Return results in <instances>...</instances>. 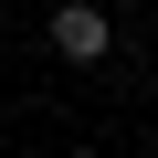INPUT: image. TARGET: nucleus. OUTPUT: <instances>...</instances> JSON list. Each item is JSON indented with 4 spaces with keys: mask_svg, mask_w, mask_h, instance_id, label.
Wrapping results in <instances>:
<instances>
[{
    "mask_svg": "<svg viewBox=\"0 0 158 158\" xmlns=\"http://www.w3.org/2000/svg\"><path fill=\"white\" fill-rule=\"evenodd\" d=\"M53 53L63 63H106L116 53V21L95 11V0H63V11H53Z\"/></svg>",
    "mask_w": 158,
    "mask_h": 158,
    "instance_id": "1",
    "label": "nucleus"
}]
</instances>
